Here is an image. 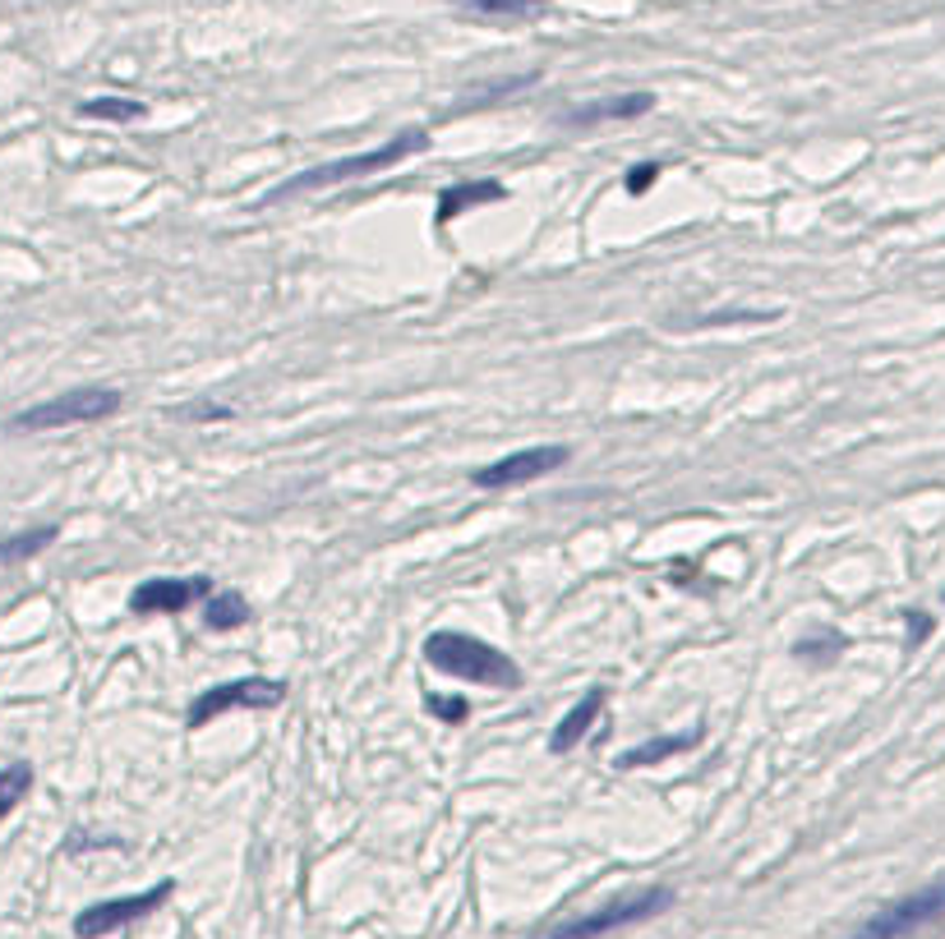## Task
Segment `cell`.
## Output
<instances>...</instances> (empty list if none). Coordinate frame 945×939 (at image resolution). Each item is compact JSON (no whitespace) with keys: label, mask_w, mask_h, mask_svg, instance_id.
Wrapping results in <instances>:
<instances>
[{"label":"cell","mask_w":945,"mask_h":939,"mask_svg":"<svg viewBox=\"0 0 945 939\" xmlns=\"http://www.w3.org/2000/svg\"><path fill=\"white\" fill-rule=\"evenodd\" d=\"M430 148V129L424 125H411L393 134L388 143H378L370 152H356V156H337V162H323V166H310L291 175V180H282L273 193H268V203H282V199H300V193H314V189H333V185H346V180H364V175H378L388 166H401L407 156H420Z\"/></svg>","instance_id":"obj_1"},{"label":"cell","mask_w":945,"mask_h":939,"mask_svg":"<svg viewBox=\"0 0 945 939\" xmlns=\"http://www.w3.org/2000/svg\"><path fill=\"white\" fill-rule=\"evenodd\" d=\"M424 663L438 673H448L457 681H471V687H489V691H517L522 687V668L517 659L494 650L489 640L467 636V631H434L424 640Z\"/></svg>","instance_id":"obj_2"},{"label":"cell","mask_w":945,"mask_h":939,"mask_svg":"<svg viewBox=\"0 0 945 939\" xmlns=\"http://www.w3.org/2000/svg\"><path fill=\"white\" fill-rule=\"evenodd\" d=\"M669 907H673V889L655 885V889H636V893L613 898V903L572 916V922H558V926H549V930H535L531 939H605V935H613V930L642 926V922H650V916H660V912H669Z\"/></svg>","instance_id":"obj_3"},{"label":"cell","mask_w":945,"mask_h":939,"mask_svg":"<svg viewBox=\"0 0 945 939\" xmlns=\"http://www.w3.org/2000/svg\"><path fill=\"white\" fill-rule=\"evenodd\" d=\"M121 405H125V397L115 387H74V391H61V397H47L28 410H18L10 420V428L14 434H51V428L111 420Z\"/></svg>","instance_id":"obj_4"},{"label":"cell","mask_w":945,"mask_h":939,"mask_svg":"<svg viewBox=\"0 0 945 939\" xmlns=\"http://www.w3.org/2000/svg\"><path fill=\"white\" fill-rule=\"evenodd\" d=\"M941 916H945V875L932 879V885L913 889V893L895 898V903H885L876 916H867L848 939H909L918 930L936 926Z\"/></svg>","instance_id":"obj_5"},{"label":"cell","mask_w":945,"mask_h":939,"mask_svg":"<svg viewBox=\"0 0 945 939\" xmlns=\"http://www.w3.org/2000/svg\"><path fill=\"white\" fill-rule=\"evenodd\" d=\"M286 700V681L277 677H240V681H222V687H208L189 700L185 710V728H208L212 718H222L231 710H277Z\"/></svg>","instance_id":"obj_6"},{"label":"cell","mask_w":945,"mask_h":939,"mask_svg":"<svg viewBox=\"0 0 945 939\" xmlns=\"http://www.w3.org/2000/svg\"><path fill=\"white\" fill-rule=\"evenodd\" d=\"M171 893H176V879H158V885L144 889V893H125V898H107V903H92V907H84L79 916H74V935H79V939L115 935V930H125V926H134V922H144V916H152Z\"/></svg>","instance_id":"obj_7"},{"label":"cell","mask_w":945,"mask_h":939,"mask_svg":"<svg viewBox=\"0 0 945 939\" xmlns=\"http://www.w3.org/2000/svg\"><path fill=\"white\" fill-rule=\"evenodd\" d=\"M568 461V447L563 442H545V447H522V452H512L494 465H480L471 470V484L485 488V493H498V488H522V484H535L554 475L558 465Z\"/></svg>","instance_id":"obj_8"},{"label":"cell","mask_w":945,"mask_h":939,"mask_svg":"<svg viewBox=\"0 0 945 939\" xmlns=\"http://www.w3.org/2000/svg\"><path fill=\"white\" fill-rule=\"evenodd\" d=\"M208 594H212L208 576H181V580L176 576H152L129 594V613L134 617H176V613L189 609V603H199Z\"/></svg>","instance_id":"obj_9"},{"label":"cell","mask_w":945,"mask_h":939,"mask_svg":"<svg viewBox=\"0 0 945 939\" xmlns=\"http://www.w3.org/2000/svg\"><path fill=\"white\" fill-rule=\"evenodd\" d=\"M655 111V92H623V97H595V102L568 107L558 115L563 129H595V125H613V121H636V115Z\"/></svg>","instance_id":"obj_10"},{"label":"cell","mask_w":945,"mask_h":939,"mask_svg":"<svg viewBox=\"0 0 945 939\" xmlns=\"http://www.w3.org/2000/svg\"><path fill=\"white\" fill-rule=\"evenodd\" d=\"M605 704H609V691L605 687H590L582 700L572 704V710L563 714V723L554 728V737H549V751L554 755H568V751H576L582 747V737L595 728V718L605 714Z\"/></svg>","instance_id":"obj_11"},{"label":"cell","mask_w":945,"mask_h":939,"mask_svg":"<svg viewBox=\"0 0 945 939\" xmlns=\"http://www.w3.org/2000/svg\"><path fill=\"white\" fill-rule=\"evenodd\" d=\"M503 199H508V185H498V180H457V185H448V189L438 193L434 222L448 226V222L461 217V212H471L480 203H503Z\"/></svg>","instance_id":"obj_12"},{"label":"cell","mask_w":945,"mask_h":939,"mask_svg":"<svg viewBox=\"0 0 945 939\" xmlns=\"http://www.w3.org/2000/svg\"><path fill=\"white\" fill-rule=\"evenodd\" d=\"M452 5L485 24H526V18L549 14V0H452Z\"/></svg>","instance_id":"obj_13"},{"label":"cell","mask_w":945,"mask_h":939,"mask_svg":"<svg viewBox=\"0 0 945 939\" xmlns=\"http://www.w3.org/2000/svg\"><path fill=\"white\" fill-rule=\"evenodd\" d=\"M697 741H701V733H664V737H646V741H636L632 751L619 755V769H646V765H660V760H669V755L692 751Z\"/></svg>","instance_id":"obj_14"},{"label":"cell","mask_w":945,"mask_h":939,"mask_svg":"<svg viewBox=\"0 0 945 939\" xmlns=\"http://www.w3.org/2000/svg\"><path fill=\"white\" fill-rule=\"evenodd\" d=\"M249 622V603L240 590H212L203 599V626L208 631H236Z\"/></svg>","instance_id":"obj_15"},{"label":"cell","mask_w":945,"mask_h":939,"mask_svg":"<svg viewBox=\"0 0 945 939\" xmlns=\"http://www.w3.org/2000/svg\"><path fill=\"white\" fill-rule=\"evenodd\" d=\"M61 539V530L55 525H33V530H18V535H10V539H0V572L5 566H18V562H28V558H37L47 543H55Z\"/></svg>","instance_id":"obj_16"},{"label":"cell","mask_w":945,"mask_h":939,"mask_svg":"<svg viewBox=\"0 0 945 939\" xmlns=\"http://www.w3.org/2000/svg\"><path fill=\"white\" fill-rule=\"evenodd\" d=\"M84 121H107V125H134L148 115V102H134V97H88L79 102Z\"/></svg>","instance_id":"obj_17"},{"label":"cell","mask_w":945,"mask_h":939,"mask_svg":"<svg viewBox=\"0 0 945 939\" xmlns=\"http://www.w3.org/2000/svg\"><path fill=\"white\" fill-rule=\"evenodd\" d=\"M28 792H33V765L14 760V765L0 769V819H5V815H10Z\"/></svg>","instance_id":"obj_18"},{"label":"cell","mask_w":945,"mask_h":939,"mask_svg":"<svg viewBox=\"0 0 945 939\" xmlns=\"http://www.w3.org/2000/svg\"><path fill=\"white\" fill-rule=\"evenodd\" d=\"M531 84H539V70L517 74V78H494V84L467 92V102H471V107H489V102H498V97H517V92H526Z\"/></svg>","instance_id":"obj_19"},{"label":"cell","mask_w":945,"mask_h":939,"mask_svg":"<svg viewBox=\"0 0 945 939\" xmlns=\"http://www.w3.org/2000/svg\"><path fill=\"white\" fill-rule=\"evenodd\" d=\"M844 636L840 631H817V636H803L798 644H794V654L798 659H812V663H831L840 650H844Z\"/></svg>","instance_id":"obj_20"},{"label":"cell","mask_w":945,"mask_h":939,"mask_svg":"<svg viewBox=\"0 0 945 939\" xmlns=\"http://www.w3.org/2000/svg\"><path fill=\"white\" fill-rule=\"evenodd\" d=\"M424 704H430V714H438L448 728H461V723L471 718V700L467 696H430Z\"/></svg>","instance_id":"obj_21"},{"label":"cell","mask_w":945,"mask_h":939,"mask_svg":"<svg viewBox=\"0 0 945 939\" xmlns=\"http://www.w3.org/2000/svg\"><path fill=\"white\" fill-rule=\"evenodd\" d=\"M176 420H195V424H222V420H231V410L226 405H212V401H199V405H185V410H171Z\"/></svg>","instance_id":"obj_22"},{"label":"cell","mask_w":945,"mask_h":939,"mask_svg":"<svg viewBox=\"0 0 945 939\" xmlns=\"http://www.w3.org/2000/svg\"><path fill=\"white\" fill-rule=\"evenodd\" d=\"M655 180H660V166H655V162L632 166V171H627V193H632V199H642V193H646Z\"/></svg>","instance_id":"obj_23"},{"label":"cell","mask_w":945,"mask_h":939,"mask_svg":"<svg viewBox=\"0 0 945 939\" xmlns=\"http://www.w3.org/2000/svg\"><path fill=\"white\" fill-rule=\"evenodd\" d=\"M904 617H909V650H918V644L932 636V626H936V622H932L928 613H904Z\"/></svg>","instance_id":"obj_24"}]
</instances>
